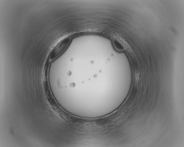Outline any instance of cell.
I'll use <instances>...</instances> for the list:
<instances>
[{"instance_id":"cell-2","label":"cell","mask_w":184,"mask_h":147,"mask_svg":"<svg viewBox=\"0 0 184 147\" xmlns=\"http://www.w3.org/2000/svg\"><path fill=\"white\" fill-rule=\"evenodd\" d=\"M115 46L117 50L119 51H123L125 50L126 47V44L123 40L119 37L115 41Z\"/></svg>"},{"instance_id":"cell-1","label":"cell","mask_w":184,"mask_h":147,"mask_svg":"<svg viewBox=\"0 0 184 147\" xmlns=\"http://www.w3.org/2000/svg\"><path fill=\"white\" fill-rule=\"evenodd\" d=\"M73 35L70 34L58 41L51 51L49 55V62L53 61L61 56L66 50L70 44Z\"/></svg>"}]
</instances>
